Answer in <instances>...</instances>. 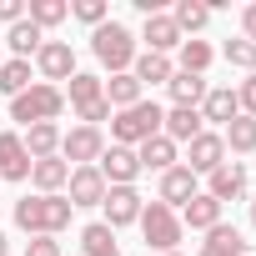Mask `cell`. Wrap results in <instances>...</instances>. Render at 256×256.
Segmentation results:
<instances>
[{
	"mask_svg": "<svg viewBox=\"0 0 256 256\" xmlns=\"http://www.w3.org/2000/svg\"><path fill=\"white\" fill-rule=\"evenodd\" d=\"M70 201L66 196H20L16 201V226L26 231V236H60L66 226H70Z\"/></svg>",
	"mask_w": 256,
	"mask_h": 256,
	"instance_id": "cell-1",
	"label": "cell"
},
{
	"mask_svg": "<svg viewBox=\"0 0 256 256\" xmlns=\"http://www.w3.org/2000/svg\"><path fill=\"white\" fill-rule=\"evenodd\" d=\"M161 120L166 110L156 100H136V106H126V110H110V146H141L151 136H161Z\"/></svg>",
	"mask_w": 256,
	"mask_h": 256,
	"instance_id": "cell-2",
	"label": "cell"
},
{
	"mask_svg": "<svg viewBox=\"0 0 256 256\" xmlns=\"http://www.w3.org/2000/svg\"><path fill=\"white\" fill-rule=\"evenodd\" d=\"M90 50H96V60L110 70V76H120V70H131L136 66V36L126 30L120 20H106V26H96L90 30Z\"/></svg>",
	"mask_w": 256,
	"mask_h": 256,
	"instance_id": "cell-3",
	"label": "cell"
},
{
	"mask_svg": "<svg viewBox=\"0 0 256 256\" xmlns=\"http://www.w3.org/2000/svg\"><path fill=\"white\" fill-rule=\"evenodd\" d=\"M60 110H66V90L60 86H46V80H36L30 90H20L10 100V120H20V126H46Z\"/></svg>",
	"mask_w": 256,
	"mask_h": 256,
	"instance_id": "cell-4",
	"label": "cell"
},
{
	"mask_svg": "<svg viewBox=\"0 0 256 256\" xmlns=\"http://www.w3.org/2000/svg\"><path fill=\"white\" fill-rule=\"evenodd\" d=\"M181 231H186V226H181V216H176L171 206H161V201H146V206H141V236H146L151 251H161V256L176 251Z\"/></svg>",
	"mask_w": 256,
	"mask_h": 256,
	"instance_id": "cell-5",
	"label": "cell"
},
{
	"mask_svg": "<svg viewBox=\"0 0 256 256\" xmlns=\"http://www.w3.org/2000/svg\"><path fill=\"white\" fill-rule=\"evenodd\" d=\"M106 151V136H100V126H76V131L60 136V161L76 171V166H96Z\"/></svg>",
	"mask_w": 256,
	"mask_h": 256,
	"instance_id": "cell-6",
	"label": "cell"
},
{
	"mask_svg": "<svg viewBox=\"0 0 256 256\" xmlns=\"http://www.w3.org/2000/svg\"><path fill=\"white\" fill-rule=\"evenodd\" d=\"M226 161V141H221V131H201L191 146H186V171H196V176H211L216 166Z\"/></svg>",
	"mask_w": 256,
	"mask_h": 256,
	"instance_id": "cell-7",
	"label": "cell"
},
{
	"mask_svg": "<svg viewBox=\"0 0 256 256\" xmlns=\"http://www.w3.org/2000/svg\"><path fill=\"white\" fill-rule=\"evenodd\" d=\"M96 171L106 176V186H136L141 161H136V151H131V146H110V151H100Z\"/></svg>",
	"mask_w": 256,
	"mask_h": 256,
	"instance_id": "cell-8",
	"label": "cell"
},
{
	"mask_svg": "<svg viewBox=\"0 0 256 256\" xmlns=\"http://www.w3.org/2000/svg\"><path fill=\"white\" fill-rule=\"evenodd\" d=\"M100 206H106V226H110V231H120V226L141 221V206H146V201H141V191H136V186H110Z\"/></svg>",
	"mask_w": 256,
	"mask_h": 256,
	"instance_id": "cell-9",
	"label": "cell"
},
{
	"mask_svg": "<svg viewBox=\"0 0 256 256\" xmlns=\"http://www.w3.org/2000/svg\"><path fill=\"white\" fill-rule=\"evenodd\" d=\"M36 70L46 76V86L70 80V76H76V50H70L66 40H46V46L36 50Z\"/></svg>",
	"mask_w": 256,
	"mask_h": 256,
	"instance_id": "cell-10",
	"label": "cell"
},
{
	"mask_svg": "<svg viewBox=\"0 0 256 256\" xmlns=\"http://www.w3.org/2000/svg\"><path fill=\"white\" fill-rule=\"evenodd\" d=\"M106 191H110V186H106V176H100L96 166H76L70 181H66V201H70V206H100Z\"/></svg>",
	"mask_w": 256,
	"mask_h": 256,
	"instance_id": "cell-11",
	"label": "cell"
},
{
	"mask_svg": "<svg viewBox=\"0 0 256 256\" xmlns=\"http://www.w3.org/2000/svg\"><path fill=\"white\" fill-rule=\"evenodd\" d=\"M206 196L221 201V206H226V201H241V196H246V166H241V161H221V166L211 171V181H206Z\"/></svg>",
	"mask_w": 256,
	"mask_h": 256,
	"instance_id": "cell-12",
	"label": "cell"
},
{
	"mask_svg": "<svg viewBox=\"0 0 256 256\" xmlns=\"http://www.w3.org/2000/svg\"><path fill=\"white\" fill-rule=\"evenodd\" d=\"M141 40H146V50L151 56H171V50H181V30H176V20L161 10V16H146V26H141Z\"/></svg>",
	"mask_w": 256,
	"mask_h": 256,
	"instance_id": "cell-13",
	"label": "cell"
},
{
	"mask_svg": "<svg viewBox=\"0 0 256 256\" xmlns=\"http://www.w3.org/2000/svg\"><path fill=\"white\" fill-rule=\"evenodd\" d=\"M201 131H206V120H201V110H191V106H171L166 120H161V136L176 141V146H191Z\"/></svg>",
	"mask_w": 256,
	"mask_h": 256,
	"instance_id": "cell-14",
	"label": "cell"
},
{
	"mask_svg": "<svg viewBox=\"0 0 256 256\" xmlns=\"http://www.w3.org/2000/svg\"><path fill=\"white\" fill-rule=\"evenodd\" d=\"M136 161H141V171H171V166H181V146L176 141H166V136H151V141H141L136 146Z\"/></svg>",
	"mask_w": 256,
	"mask_h": 256,
	"instance_id": "cell-15",
	"label": "cell"
},
{
	"mask_svg": "<svg viewBox=\"0 0 256 256\" xmlns=\"http://www.w3.org/2000/svg\"><path fill=\"white\" fill-rule=\"evenodd\" d=\"M30 181H36V196H60L66 181H70V166L60 156H46V161H30Z\"/></svg>",
	"mask_w": 256,
	"mask_h": 256,
	"instance_id": "cell-16",
	"label": "cell"
},
{
	"mask_svg": "<svg viewBox=\"0 0 256 256\" xmlns=\"http://www.w3.org/2000/svg\"><path fill=\"white\" fill-rule=\"evenodd\" d=\"M196 191H201V186H196V171H186V166H171V171L161 176V196H156V201L176 211V206H186Z\"/></svg>",
	"mask_w": 256,
	"mask_h": 256,
	"instance_id": "cell-17",
	"label": "cell"
},
{
	"mask_svg": "<svg viewBox=\"0 0 256 256\" xmlns=\"http://www.w3.org/2000/svg\"><path fill=\"white\" fill-rule=\"evenodd\" d=\"M30 176V156L20 146L16 131H0V181H26Z\"/></svg>",
	"mask_w": 256,
	"mask_h": 256,
	"instance_id": "cell-18",
	"label": "cell"
},
{
	"mask_svg": "<svg viewBox=\"0 0 256 256\" xmlns=\"http://www.w3.org/2000/svg\"><path fill=\"white\" fill-rule=\"evenodd\" d=\"M66 100H70V110L80 116V110H90L96 100H106V80H100V76H86V70H76V76L66 80Z\"/></svg>",
	"mask_w": 256,
	"mask_h": 256,
	"instance_id": "cell-19",
	"label": "cell"
},
{
	"mask_svg": "<svg viewBox=\"0 0 256 256\" xmlns=\"http://www.w3.org/2000/svg\"><path fill=\"white\" fill-rule=\"evenodd\" d=\"M236 116H241V106H236V86H211V90H206V100H201V120L231 126Z\"/></svg>",
	"mask_w": 256,
	"mask_h": 256,
	"instance_id": "cell-20",
	"label": "cell"
},
{
	"mask_svg": "<svg viewBox=\"0 0 256 256\" xmlns=\"http://www.w3.org/2000/svg\"><path fill=\"white\" fill-rule=\"evenodd\" d=\"M176 216H181V226H191V231H211V226H221V201H211L206 191H196Z\"/></svg>",
	"mask_w": 256,
	"mask_h": 256,
	"instance_id": "cell-21",
	"label": "cell"
},
{
	"mask_svg": "<svg viewBox=\"0 0 256 256\" xmlns=\"http://www.w3.org/2000/svg\"><path fill=\"white\" fill-rule=\"evenodd\" d=\"M20 146H26V156H30V161L60 156V126H56V120H46V126H26Z\"/></svg>",
	"mask_w": 256,
	"mask_h": 256,
	"instance_id": "cell-22",
	"label": "cell"
},
{
	"mask_svg": "<svg viewBox=\"0 0 256 256\" xmlns=\"http://www.w3.org/2000/svg\"><path fill=\"white\" fill-rule=\"evenodd\" d=\"M166 90H171V106H191V110H201V100H206V76H186V70H176L171 80H166Z\"/></svg>",
	"mask_w": 256,
	"mask_h": 256,
	"instance_id": "cell-23",
	"label": "cell"
},
{
	"mask_svg": "<svg viewBox=\"0 0 256 256\" xmlns=\"http://www.w3.org/2000/svg\"><path fill=\"white\" fill-rule=\"evenodd\" d=\"M196 256H246V241H241V231L236 226H211L206 231V241H201V251Z\"/></svg>",
	"mask_w": 256,
	"mask_h": 256,
	"instance_id": "cell-24",
	"label": "cell"
},
{
	"mask_svg": "<svg viewBox=\"0 0 256 256\" xmlns=\"http://www.w3.org/2000/svg\"><path fill=\"white\" fill-rule=\"evenodd\" d=\"M6 40H10V60H30L46 46V30H36L30 20H16V26H6Z\"/></svg>",
	"mask_w": 256,
	"mask_h": 256,
	"instance_id": "cell-25",
	"label": "cell"
},
{
	"mask_svg": "<svg viewBox=\"0 0 256 256\" xmlns=\"http://www.w3.org/2000/svg\"><path fill=\"white\" fill-rule=\"evenodd\" d=\"M131 76H136L141 90H146V86H166V80L176 76V66H171V56H151V50H141L136 66H131Z\"/></svg>",
	"mask_w": 256,
	"mask_h": 256,
	"instance_id": "cell-26",
	"label": "cell"
},
{
	"mask_svg": "<svg viewBox=\"0 0 256 256\" xmlns=\"http://www.w3.org/2000/svg\"><path fill=\"white\" fill-rule=\"evenodd\" d=\"M66 16H70V0H30V6H26V20L36 30H56Z\"/></svg>",
	"mask_w": 256,
	"mask_h": 256,
	"instance_id": "cell-27",
	"label": "cell"
},
{
	"mask_svg": "<svg viewBox=\"0 0 256 256\" xmlns=\"http://www.w3.org/2000/svg\"><path fill=\"white\" fill-rule=\"evenodd\" d=\"M106 100H110V110H126V106H136V100H146V96H141V80H136L131 70H120V76L106 80Z\"/></svg>",
	"mask_w": 256,
	"mask_h": 256,
	"instance_id": "cell-28",
	"label": "cell"
},
{
	"mask_svg": "<svg viewBox=\"0 0 256 256\" xmlns=\"http://www.w3.org/2000/svg\"><path fill=\"white\" fill-rule=\"evenodd\" d=\"M221 141H226V151L251 156V151H256V120H251V116H236L231 126H221Z\"/></svg>",
	"mask_w": 256,
	"mask_h": 256,
	"instance_id": "cell-29",
	"label": "cell"
},
{
	"mask_svg": "<svg viewBox=\"0 0 256 256\" xmlns=\"http://www.w3.org/2000/svg\"><path fill=\"white\" fill-rule=\"evenodd\" d=\"M80 251H86V256H120V246H116V231H110L106 221H90V226L80 231Z\"/></svg>",
	"mask_w": 256,
	"mask_h": 256,
	"instance_id": "cell-30",
	"label": "cell"
},
{
	"mask_svg": "<svg viewBox=\"0 0 256 256\" xmlns=\"http://www.w3.org/2000/svg\"><path fill=\"white\" fill-rule=\"evenodd\" d=\"M171 20H176V30H181V36H196V30H206V20H211V6H201V0H176Z\"/></svg>",
	"mask_w": 256,
	"mask_h": 256,
	"instance_id": "cell-31",
	"label": "cell"
},
{
	"mask_svg": "<svg viewBox=\"0 0 256 256\" xmlns=\"http://www.w3.org/2000/svg\"><path fill=\"white\" fill-rule=\"evenodd\" d=\"M211 60H216V50H211L206 40H181V66H176V70H186V76H206Z\"/></svg>",
	"mask_w": 256,
	"mask_h": 256,
	"instance_id": "cell-32",
	"label": "cell"
},
{
	"mask_svg": "<svg viewBox=\"0 0 256 256\" xmlns=\"http://www.w3.org/2000/svg\"><path fill=\"white\" fill-rule=\"evenodd\" d=\"M0 90H6L10 100L20 90H30V60H0Z\"/></svg>",
	"mask_w": 256,
	"mask_h": 256,
	"instance_id": "cell-33",
	"label": "cell"
},
{
	"mask_svg": "<svg viewBox=\"0 0 256 256\" xmlns=\"http://www.w3.org/2000/svg\"><path fill=\"white\" fill-rule=\"evenodd\" d=\"M221 56H226V66H236V70L256 76V46H251V40H226V46H221Z\"/></svg>",
	"mask_w": 256,
	"mask_h": 256,
	"instance_id": "cell-34",
	"label": "cell"
},
{
	"mask_svg": "<svg viewBox=\"0 0 256 256\" xmlns=\"http://www.w3.org/2000/svg\"><path fill=\"white\" fill-rule=\"evenodd\" d=\"M70 16H76V20H86V26L96 30V26H106V20H110V6H106V0H76Z\"/></svg>",
	"mask_w": 256,
	"mask_h": 256,
	"instance_id": "cell-35",
	"label": "cell"
},
{
	"mask_svg": "<svg viewBox=\"0 0 256 256\" xmlns=\"http://www.w3.org/2000/svg\"><path fill=\"white\" fill-rule=\"evenodd\" d=\"M236 106H241V116L256 120V76H246V80L236 86Z\"/></svg>",
	"mask_w": 256,
	"mask_h": 256,
	"instance_id": "cell-36",
	"label": "cell"
},
{
	"mask_svg": "<svg viewBox=\"0 0 256 256\" xmlns=\"http://www.w3.org/2000/svg\"><path fill=\"white\" fill-rule=\"evenodd\" d=\"M26 256H60V241L56 236H30L26 241Z\"/></svg>",
	"mask_w": 256,
	"mask_h": 256,
	"instance_id": "cell-37",
	"label": "cell"
},
{
	"mask_svg": "<svg viewBox=\"0 0 256 256\" xmlns=\"http://www.w3.org/2000/svg\"><path fill=\"white\" fill-rule=\"evenodd\" d=\"M0 20H6V26L26 20V0H0Z\"/></svg>",
	"mask_w": 256,
	"mask_h": 256,
	"instance_id": "cell-38",
	"label": "cell"
},
{
	"mask_svg": "<svg viewBox=\"0 0 256 256\" xmlns=\"http://www.w3.org/2000/svg\"><path fill=\"white\" fill-rule=\"evenodd\" d=\"M241 30H246L241 40H251V46H256V6H246V10H241Z\"/></svg>",
	"mask_w": 256,
	"mask_h": 256,
	"instance_id": "cell-39",
	"label": "cell"
},
{
	"mask_svg": "<svg viewBox=\"0 0 256 256\" xmlns=\"http://www.w3.org/2000/svg\"><path fill=\"white\" fill-rule=\"evenodd\" d=\"M0 256H10V236L6 231H0Z\"/></svg>",
	"mask_w": 256,
	"mask_h": 256,
	"instance_id": "cell-40",
	"label": "cell"
},
{
	"mask_svg": "<svg viewBox=\"0 0 256 256\" xmlns=\"http://www.w3.org/2000/svg\"><path fill=\"white\" fill-rule=\"evenodd\" d=\"M251 226H256V196H251Z\"/></svg>",
	"mask_w": 256,
	"mask_h": 256,
	"instance_id": "cell-41",
	"label": "cell"
},
{
	"mask_svg": "<svg viewBox=\"0 0 256 256\" xmlns=\"http://www.w3.org/2000/svg\"><path fill=\"white\" fill-rule=\"evenodd\" d=\"M166 256H181V251H166Z\"/></svg>",
	"mask_w": 256,
	"mask_h": 256,
	"instance_id": "cell-42",
	"label": "cell"
}]
</instances>
